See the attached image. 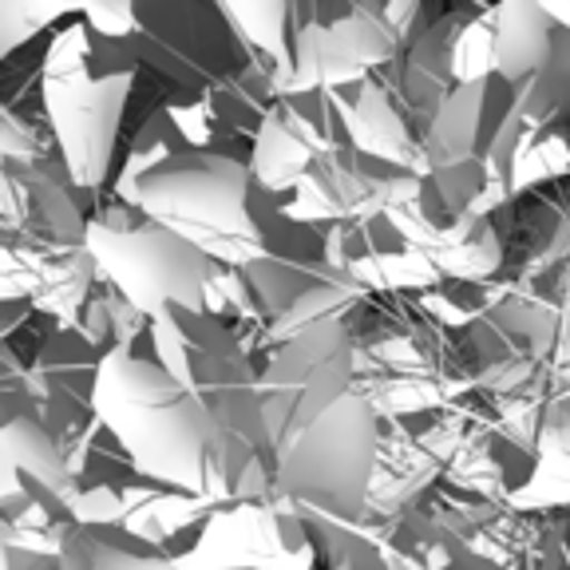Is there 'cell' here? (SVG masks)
Masks as SVG:
<instances>
[{"label": "cell", "instance_id": "1", "mask_svg": "<svg viewBox=\"0 0 570 570\" xmlns=\"http://www.w3.org/2000/svg\"><path fill=\"white\" fill-rule=\"evenodd\" d=\"M91 412L139 480L187 495L234 499L246 463L226 440L223 424L155 356H142L139 348L107 353Z\"/></svg>", "mask_w": 570, "mask_h": 570}, {"label": "cell", "instance_id": "17", "mask_svg": "<svg viewBox=\"0 0 570 570\" xmlns=\"http://www.w3.org/2000/svg\"><path fill=\"white\" fill-rule=\"evenodd\" d=\"M83 24L111 45H131L142 28L139 4H83Z\"/></svg>", "mask_w": 570, "mask_h": 570}, {"label": "cell", "instance_id": "4", "mask_svg": "<svg viewBox=\"0 0 570 570\" xmlns=\"http://www.w3.org/2000/svg\"><path fill=\"white\" fill-rule=\"evenodd\" d=\"M381 420L356 392L277 448L274 495L305 523L356 527L368 515Z\"/></svg>", "mask_w": 570, "mask_h": 570}, {"label": "cell", "instance_id": "15", "mask_svg": "<svg viewBox=\"0 0 570 570\" xmlns=\"http://www.w3.org/2000/svg\"><path fill=\"white\" fill-rule=\"evenodd\" d=\"M223 20L230 24L242 56L262 60L274 68L277 96L294 76V20L297 4H218Z\"/></svg>", "mask_w": 570, "mask_h": 570}, {"label": "cell", "instance_id": "2", "mask_svg": "<svg viewBox=\"0 0 570 570\" xmlns=\"http://www.w3.org/2000/svg\"><path fill=\"white\" fill-rule=\"evenodd\" d=\"M40 111L76 195H96L116 163L119 124L139 80L131 45H111L83 20H68L40 60Z\"/></svg>", "mask_w": 570, "mask_h": 570}, {"label": "cell", "instance_id": "8", "mask_svg": "<svg viewBox=\"0 0 570 570\" xmlns=\"http://www.w3.org/2000/svg\"><path fill=\"white\" fill-rule=\"evenodd\" d=\"M297 12L305 20L294 24V76L282 99L356 88L409 48L389 4H297Z\"/></svg>", "mask_w": 570, "mask_h": 570}, {"label": "cell", "instance_id": "12", "mask_svg": "<svg viewBox=\"0 0 570 570\" xmlns=\"http://www.w3.org/2000/svg\"><path fill=\"white\" fill-rule=\"evenodd\" d=\"M348 135L330 91L277 99L249 147L254 187L269 198H289L321 159L345 151Z\"/></svg>", "mask_w": 570, "mask_h": 570}, {"label": "cell", "instance_id": "9", "mask_svg": "<svg viewBox=\"0 0 570 570\" xmlns=\"http://www.w3.org/2000/svg\"><path fill=\"white\" fill-rule=\"evenodd\" d=\"M317 559L313 527L269 491L223 503L175 559V570H313Z\"/></svg>", "mask_w": 570, "mask_h": 570}, {"label": "cell", "instance_id": "7", "mask_svg": "<svg viewBox=\"0 0 570 570\" xmlns=\"http://www.w3.org/2000/svg\"><path fill=\"white\" fill-rule=\"evenodd\" d=\"M356 348L348 321H321L302 337L269 348L258 376V401L269 444L282 448L317 424L337 401L353 392Z\"/></svg>", "mask_w": 570, "mask_h": 570}, {"label": "cell", "instance_id": "10", "mask_svg": "<svg viewBox=\"0 0 570 570\" xmlns=\"http://www.w3.org/2000/svg\"><path fill=\"white\" fill-rule=\"evenodd\" d=\"M559 24L543 4H483L463 17L452 40L455 88L483 80H503L527 88L554 63Z\"/></svg>", "mask_w": 570, "mask_h": 570}, {"label": "cell", "instance_id": "5", "mask_svg": "<svg viewBox=\"0 0 570 570\" xmlns=\"http://www.w3.org/2000/svg\"><path fill=\"white\" fill-rule=\"evenodd\" d=\"M147 345H151L155 361L183 389L195 392L203 409L223 424L226 440L242 455V463L258 460V455H277L258 401L262 368L254 365V356L242 348V341L223 321L210 313L167 305L159 317H151Z\"/></svg>", "mask_w": 570, "mask_h": 570}, {"label": "cell", "instance_id": "3", "mask_svg": "<svg viewBox=\"0 0 570 570\" xmlns=\"http://www.w3.org/2000/svg\"><path fill=\"white\" fill-rule=\"evenodd\" d=\"M124 206H135L142 218L159 223L218 266L246 269L269 258L254 218L249 159L187 151L142 178Z\"/></svg>", "mask_w": 570, "mask_h": 570}, {"label": "cell", "instance_id": "14", "mask_svg": "<svg viewBox=\"0 0 570 570\" xmlns=\"http://www.w3.org/2000/svg\"><path fill=\"white\" fill-rule=\"evenodd\" d=\"M321 258L368 297H420L444 285V274L392 226L389 214L325 230Z\"/></svg>", "mask_w": 570, "mask_h": 570}, {"label": "cell", "instance_id": "13", "mask_svg": "<svg viewBox=\"0 0 570 570\" xmlns=\"http://www.w3.org/2000/svg\"><path fill=\"white\" fill-rule=\"evenodd\" d=\"M404 170L384 167L376 159L356 155L353 147L321 159L309 175L297 183L289 198H277L289 223L309 226V230H333V226L365 223L389 210L401 190L409 187Z\"/></svg>", "mask_w": 570, "mask_h": 570}, {"label": "cell", "instance_id": "11", "mask_svg": "<svg viewBox=\"0 0 570 570\" xmlns=\"http://www.w3.org/2000/svg\"><path fill=\"white\" fill-rule=\"evenodd\" d=\"M472 401V396H468ZM468 401L424 416L381 420V452H376L368 515L401 519L424 503V495L444 480L448 463L468 428Z\"/></svg>", "mask_w": 570, "mask_h": 570}, {"label": "cell", "instance_id": "16", "mask_svg": "<svg viewBox=\"0 0 570 570\" xmlns=\"http://www.w3.org/2000/svg\"><path fill=\"white\" fill-rule=\"evenodd\" d=\"M68 12H76L71 4H4L0 9V24H4V56H12L20 48V40L24 36H36L45 24H52V20L68 17Z\"/></svg>", "mask_w": 570, "mask_h": 570}, {"label": "cell", "instance_id": "6", "mask_svg": "<svg viewBox=\"0 0 570 570\" xmlns=\"http://www.w3.org/2000/svg\"><path fill=\"white\" fill-rule=\"evenodd\" d=\"M88 254L99 282L147 321L159 317L167 305L206 313V282L214 262L159 223L142 218L135 206L111 203L91 214Z\"/></svg>", "mask_w": 570, "mask_h": 570}]
</instances>
